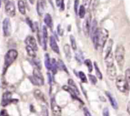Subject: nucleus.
Segmentation results:
<instances>
[{
    "label": "nucleus",
    "instance_id": "nucleus-33",
    "mask_svg": "<svg viewBox=\"0 0 130 116\" xmlns=\"http://www.w3.org/2000/svg\"><path fill=\"white\" fill-rule=\"evenodd\" d=\"M84 63L87 67V69H88V71L89 73L92 72V62L90 59H86L84 61Z\"/></svg>",
    "mask_w": 130,
    "mask_h": 116
},
{
    "label": "nucleus",
    "instance_id": "nucleus-18",
    "mask_svg": "<svg viewBox=\"0 0 130 116\" xmlns=\"http://www.w3.org/2000/svg\"><path fill=\"white\" fill-rule=\"evenodd\" d=\"M106 95L108 97V100H109L110 102L111 105H112V106L113 107V108H115V109H117V108H118V104H117V101L115 99L114 97H113L109 92H106Z\"/></svg>",
    "mask_w": 130,
    "mask_h": 116
},
{
    "label": "nucleus",
    "instance_id": "nucleus-41",
    "mask_svg": "<svg viewBox=\"0 0 130 116\" xmlns=\"http://www.w3.org/2000/svg\"><path fill=\"white\" fill-rule=\"evenodd\" d=\"M47 77H48V83H49V85H52V75L50 73H47Z\"/></svg>",
    "mask_w": 130,
    "mask_h": 116
},
{
    "label": "nucleus",
    "instance_id": "nucleus-4",
    "mask_svg": "<svg viewBox=\"0 0 130 116\" xmlns=\"http://www.w3.org/2000/svg\"><path fill=\"white\" fill-rule=\"evenodd\" d=\"M29 79L31 82L35 86H41L44 84V80H43V75L40 72V70L37 68L33 70L32 76L29 77Z\"/></svg>",
    "mask_w": 130,
    "mask_h": 116
},
{
    "label": "nucleus",
    "instance_id": "nucleus-32",
    "mask_svg": "<svg viewBox=\"0 0 130 116\" xmlns=\"http://www.w3.org/2000/svg\"><path fill=\"white\" fill-rule=\"evenodd\" d=\"M70 42H71V46H72V48H73L74 51H75V50L77 49V43H76V40L73 35L70 36Z\"/></svg>",
    "mask_w": 130,
    "mask_h": 116
},
{
    "label": "nucleus",
    "instance_id": "nucleus-12",
    "mask_svg": "<svg viewBox=\"0 0 130 116\" xmlns=\"http://www.w3.org/2000/svg\"><path fill=\"white\" fill-rule=\"evenodd\" d=\"M107 76H108V78L110 80H114L115 78H116V75H117V70H116V68L115 65L110 66V67H107Z\"/></svg>",
    "mask_w": 130,
    "mask_h": 116
},
{
    "label": "nucleus",
    "instance_id": "nucleus-10",
    "mask_svg": "<svg viewBox=\"0 0 130 116\" xmlns=\"http://www.w3.org/2000/svg\"><path fill=\"white\" fill-rule=\"evenodd\" d=\"M51 109L53 114L56 116H61V108L56 103L54 98L51 99Z\"/></svg>",
    "mask_w": 130,
    "mask_h": 116
},
{
    "label": "nucleus",
    "instance_id": "nucleus-11",
    "mask_svg": "<svg viewBox=\"0 0 130 116\" xmlns=\"http://www.w3.org/2000/svg\"><path fill=\"white\" fill-rule=\"evenodd\" d=\"M46 3L45 0H38L37 5V10L38 15L42 16L45 10Z\"/></svg>",
    "mask_w": 130,
    "mask_h": 116
},
{
    "label": "nucleus",
    "instance_id": "nucleus-26",
    "mask_svg": "<svg viewBox=\"0 0 130 116\" xmlns=\"http://www.w3.org/2000/svg\"><path fill=\"white\" fill-rule=\"evenodd\" d=\"M94 67L95 69V72H96V75L97 76L98 78H99L100 80H102L103 78V75H102V73L101 72V71L100 70V68L98 66V64L96 62L94 63Z\"/></svg>",
    "mask_w": 130,
    "mask_h": 116
},
{
    "label": "nucleus",
    "instance_id": "nucleus-19",
    "mask_svg": "<svg viewBox=\"0 0 130 116\" xmlns=\"http://www.w3.org/2000/svg\"><path fill=\"white\" fill-rule=\"evenodd\" d=\"M44 22L46 24V26H48L51 29L53 27V22H52V19L51 15L49 13H46L44 17Z\"/></svg>",
    "mask_w": 130,
    "mask_h": 116
},
{
    "label": "nucleus",
    "instance_id": "nucleus-44",
    "mask_svg": "<svg viewBox=\"0 0 130 116\" xmlns=\"http://www.w3.org/2000/svg\"><path fill=\"white\" fill-rule=\"evenodd\" d=\"M0 116H8V113H7L6 110H2L0 112Z\"/></svg>",
    "mask_w": 130,
    "mask_h": 116
},
{
    "label": "nucleus",
    "instance_id": "nucleus-23",
    "mask_svg": "<svg viewBox=\"0 0 130 116\" xmlns=\"http://www.w3.org/2000/svg\"><path fill=\"white\" fill-rule=\"evenodd\" d=\"M64 52L65 56L67 57V59L68 61H70L72 58V54H71V51H70V47L69 45L66 44L64 46Z\"/></svg>",
    "mask_w": 130,
    "mask_h": 116
},
{
    "label": "nucleus",
    "instance_id": "nucleus-46",
    "mask_svg": "<svg viewBox=\"0 0 130 116\" xmlns=\"http://www.w3.org/2000/svg\"><path fill=\"white\" fill-rule=\"evenodd\" d=\"M60 8H61V10H63L64 9V0H62V2H61V6H60Z\"/></svg>",
    "mask_w": 130,
    "mask_h": 116
},
{
    "label": "nucleus",
    "instance_id": "nucleus-15",
    "mask_svg": "<svg viewBox=\"0 0 130 116\" xmlns=\"http://www.w3.org/2000/svg\"><path fill=\"white\" fill-rule=\"evenodd\" d=\"M50 46L55 53L57 54H59V48L58 45H57L56 39L54 37H50Z\"/></svg>",
    "mask_w": 130,
    "mask_h": 116
},
{
    "label": "nucleus",
    "instance_id": "nucleus-21",
    "mask_svg": "<svg viewBox=\"0 0 130 116\" xmlns=\"http://www.w3.org/2000/svg\"><path fill=\"white\" fill-rule=\"evenodd\" d=\"M98 27H97V21L96 20H93L92 24H91V28H90V34L91 35V38H92L94 35L95 34L96 31H97Z\"/></svg>",
    "mask_w": 130,
    "mask_h": 116
},
{
    "label": "nucleus",
    "instance_id": "nucleus-34",
    "mask_svg": "<svg viewBox=\"0 0 130 116\" xmlns=\"http://www.w3.org/2000/svg\"><path fill=\"white\" fill-rule=\"evenodd\" d=\"M78 75H79L81 81L84 83H87V79L86 75H85V73L83 72H78Z\"/></svg>",
    "mask_w": 130,
    "mask_h": 116
},
{
    "label": "nucleus",
    "instance_id": "nucleus-47",
    "mask_svg": "<svg viewBox=\"0 0 130 116\" xmlns=\"http://www.w3.org/2000/svg\"><path fill=\"white\" fill-rule=\"evenodd\" d=\"M127 112H128L129 114L130 115V102H129L128 104H127Z\"/></svg>",
    "mask_w": 130,
    "mask_h": 116
},
{
    "label": "nucleus",
    "instance_id": "nucleus-14",
    "mask_svg": "<svg viewBox=\"0 0 130 116\" xmlns=\"http://www.w3.org/2000/svg\"><path fill=\"white\" fill-rule=\"evenodd\" d=\"M48 41V32L47 27L45 26L42 27V43H43V49H47V44Z\"/></svg>",
    "mask_w": 130,
    "mask_h": 116
},
{
    "label": "nucleus",
    "instance_id": "nucleus-13",
    "mask_svg": "<svg viewBox=\"0 0 130 116\" xmlns=\"http://www.w3.org/2000/svg\"><path fill=\"white\" fill-rule=\"evenodd\" d=\"M13 101L14 100H12V94H11V93H10V92H6L3 95L2 105V106L5 107V106L8 105L10 103L13 102Z\"/></svg>",
    "mask_w": 130,
    "mask_h": 116
},
{
    "label": "nucleus",
    "instance_id": "nucleus-16",
    "mask_svg": "<svg viewBox=\"0 0 130 116\" xmlns=\"http://www.w3.org/2000/svg\"><path fill=\"white\" fill-rule=\"evenodd\" d=\"M105 61L107 67H110V66L113 65V55L112 52L107 54L105 57Z\"/></svg>",
    "mask_w": 130,
    "mask_h": 116
},
{
    "label": "nucleus",
    "instance_id": "nucleus-1",
    "mask_svg": "<svg viewBox=\"0 0 130 116\" xmlns=\"http://www.w3.org/2000/svg\"><path fill=\"white\" fill-rule=\"evenodd\" d=\"M108 37V32L105 28H98L97 31L92 37V40L96 48H103L107 42Z\"/></svg>",
    "mask_w": 130,
    "mask_h": 116
},
{
    "label": "nucleus",
    "instance_id": "nucleus-37",
    "mask_svg": "<svg viewBox=\"0 0 130 116\" xmlns=\"http://www.w3.org/2000/svg\"><path fill=\"white\" fill-rule=\"evenodd\" d=\"M78 5H79V0H75L74 2V11L76 15H78Z\"/></svg>",
    "mask_w": 130,
    "mask_h": 116
},
{
    "label": "nucleus",
    "instance_id": "nucleus-24",
    "mask_svg": "<svg viewBox=\"0 0 130 116\" xmlns=\"http://www.w3.org/2000/svg\"><path fill=\"white\" fill-rule=\"evenodd\" d=\"M45 66L48 70L51 69V61L50 59L49 55L48 54H45Z\"/></svg>",
    "mask_w": 130,
    "mask_h": 116
},
{
    "label": "nucleus",
    "instance_id": "nucleus-22",
    "mask_svg": "<svg viewBox=\"0 0 130 116\" xmlns=\"http://www.w3.org/2000/svg\"><path fill=\"white\" fill-rule=\"evenodd\" d=\"M18 8L20 13L22 15L26 14V6L24 2L22 0H19L18 2Z\"/></svg>",
    "mask_w": 130,
    "mask_h": 116
},
{
    "label": "nucleus",
    "instance_id": "nucleus-3",
    "mask_svg": "<svg viewBox=\"0 0 130 116\" xmlns=\"http://www.w3.org/2000/svg\"><path fill=\"white\" fill-rule=\"evenodd\" d=\"M17 56H18V52L15 50L11 49L7 52L5 56V64L4 68H3L5 69V71L7 70V68L17 59Z\"/></svg>",
    "mask_w": 130,
    "mask_h": 116
},
{
    "label": "nucleus",
    "instance_id": "nucleus-31",
    "mask_svg": "<svg viewBox=\"0 0 130 116\" xmlns=\"http://www.w3.org/2000/svg\"><path fill=\"white\" fill-rule=\"evenodd\" d=\"M78 15L80 18L83 19L86 15V8L83 5H80L78 11Z\"/></svg>",
    "mask_w": 130,
    "mask_h": 116
},
{
    "label": "nucleus",
    "instance_id": "nucleus-35",
    "mask_svg": "<svg viewBox=\"0 0 130 116\" xmlns=\"http://www.w3.org/2000/svg\"><path fill=\"white\" fill-rule=\"evenodd\" d=\"M88 77L89 78L90 82H91V83L92 84L95 85L97 83V78H96V77H95L94 75H92L91 74H89Z\"/></svg>",
    "mask_w": 130,
    "mask_h": 116
},
{
    "label": "nucleus",
    "instance_id": "nucleus-27",
    "mask_svg": "<svg viewBox=\"0 0 130 116\" xmlns=\"http://www.w3.org/2000/svg\"><path fill=\"white\" fill-rule=\"evenodd\" d=\"M125 80H126V84H127L128 89H130V68L126 70L125 71Z\"/></svg>",
    "mask_w": 130,
    "mask_h": 116
},
{
    "label": "nucleus",
    "instance_id": "nucleus-43",
    "mask_svg": "<svg viewBox=\"0 0 130 116\" xmlns=\"http://www.w3.org/2000/svg\"><path fill=\"white\" fill-rule=\"evenodd\" d=\"M42 113V116H48V111H47V108L43 107Z\"/></svg>",
    "mask_w": 130,
    "mask_h": 116
},
{
    "label": "nucleus",
    "instance_id": "nucleus-25",
    "mask_svg": "<svg viewBox=\"0 0 130 116\" xmlns=\"http://www.w3.org/2000/svg\"><path fill=\"white\" fill-rule=\"evenodd\" d=\"M57 68L60 70L64 71V72H66L67 73H68V70H67V67L64 64V63H63L61 59H59L58 61H57Z\"/></svg>",
    "mask_w": 130,
    "mask_h": 116
},
{
    "label": "nucleus",
    "instance_id": "nucleus-39",
    "mask_svg": "<svg viewBox=\"0 0 130 116\" xmlns=\"http://www.w3.org/2000/svg\"><path fill=\"white\" fill-rule=\"evenodd\" d=\"M103 116H110L109 115V111H108V109L107 108H104L103 111Z\"/></svg>",
    "mask_w": 130,
    "mask_h": 116
},
{
    "label": "nucleus",
    "instance_id": "nucleus-42",
    "mask_svg": "<svg viewBox=\"0 0 130 116\" xmlns=\"http://www.w3.org/2000/svg\"><path fill=\"white\" fill-rule=\"evenodd\" d=\"M57 31H58V34L59 35L62 36V33H63V31L61 29V25L59 24L58 26H57Z\"/></svg>",
    "mask_w": 130,
    "mask_h": 116
},
{
    "label": "nucleus",
    "instance_id": "nucleus-17",
    "mask_svg": "<svg viewBox=\"0 0 130 116\" xmlns=\"http://www.w3.org/2000/svg\"><path fill=\"white\" fill-rule=\"evenodd\" d=\"M68 87H69V88H70V89H72V90L74 92L77 96L79 95L80 94L79 90H78V89L77 88V86H76L75 84L74 81L70 78V79H69L68 80Z\"/></svg>",
    "mask_w": 130,
    "mask_h": 116
},
{
    "label": "nucleus",
    "instance_id": "nucleus-38",
    "mask_svg": "<svg viewBox=\"0 0 130 116\" xmlns=\"http://www.w3.org/2000/svg\"><path fill=\"white\" fill-rule=\"evenodd\" d=\"M91 1H92V0H83V5H82L85 7L86 9H87V8H89V7H90Z\"/></svg>",
    "mask_w": 130,
    "mask_h": 116
},
{
    "label": "nucleus",
    "instance_id": "nucleus-9",
    "mask_svg": "<svg viewBox=\"0 0 130 116\" xmlns=\"http://www.w3.org/2000/svg\"><path fill=\"white\" fill-rule=\"evenodd\" d=\"M25 43L26 46L31 47L35 51H38V45H37V41L35 38L32 36H28L25 40Z\"/></svg>",
    "mask_w": 130,
    "mask_h": 116
},
{
    "label": "nucleus",
    "instance_id": "nucleus-29",
    "mask_svg": "<svg viewBox=\"0 0 130 116\" xmlns=\"http://www.w3.org/2000/svg\"><path fill=\"white\" fill-rule=\"evenodd\" d=\"M26 50L27 51V53L29 56L32 57V58H35L36 56H37V54H36V52L35 50H33L31 47H28V46H26Z\"/></svg>",
    "mask_w": 130,
    "mask_h": 116
},
{
    "label": "nucleus",
    "instance_id": "nucleus-30",
    "mask_svg": "<svg viewBox=\"0 0 130 116\" xmlns=\"http://www.w3.org/2000/svg\"><path fill=\"white\" fill-rule=\"evenodd\" d=\"M75 58H76V59L77 60V61H78V63H80V64L82 63V62H83L84 56H83L82 52H81V51H80V50H78V51H77V52H76Z\"/></svg>",
    "mask_w": 130,
    "mask_h": 116
},
{
    "label": "nucleus",
    "instance_id": "nucleus-2",
    "mask_svg": "<svg viewBox=\"0 0 130 116\" xmlns=\"http://www.w3.org/2000/svg\"><path fill=\"white\" fill-rule=\"evenodd\" d=\"M115 58L118 66L122 69L124 64L125 59V48L122 45H119L116 48L115 51Z\"/></svg>",
    "mask_w": 130,
    "mask_h": 116
},
{
    "label": "nucleus",
    "instance_id": "nucleus-45",
    "mask_svg": "<svg viewBox=\"0 0 130 116\" xmlns=\"http://www.w3.org/2000/svg\"><path fill=\"white\" fill-rule=\"evenodd\" d=\"M61 2H62V0H56V3L57 7H60V6H61Z\"/></svg>",
    "mask_w": 130,
    "mask_h": 116
},
{
    "label": "nucleus",
    "instance_id": "nucleus-5",
    "mask_svg": "<svg viewBox=\"0 0 130 116\" xmlns=\"http://www.w3.org/2000/svg\"><path fill=\"white\" fill-rule=\"evenodd\" d=\"M116 85L119 91L122 93H126L129 90L125 78L122 75H119L116 77Z\"/></svg>",
    "mask_w": 130,
    "mask_h": 116
},
{
    "label": "nucleus",
    "instance_id": "nucleus-40",
    "mask_svg": "<svg viewBox=\"0 0 130 116\" xmlns=\"http://www.w3.org/2000/svg\"><path fill=\"white\" fill-rule=\"evenodd\" d=\"M84 112L85 116H92L91 113L89 112V110L87 108H84Z\"/></svg>",
    "mask_w": 130,
    "mask_h": 116
},
{
    "label": "nucleus",
    "instance_id": "nucleus-6",
    "mask_svg": "<svg viewBox=\"0 0 130 116\" xmlns=\"http://www.w3.org/2000/svg\"><path fill=\"white\" fill-rule=\"evenodd\" d=\"M5 9L7 15L13 17L15 15V7L12 0H5Z\"/></svg>",
    "mask_w": 130,
    "mask_h": 116
},
{
    "label": "nucleus",
    "instance_id": "nucleus-20",
    "mask_svg": "<svg viewBox=\"0 0 130 116\" xmlns=\"http://www.w3.org/2000/svg\"><path fill=\"white\" fill-rule=\"evenodd\" d=\"M34 96L36 98H37L38 100L40 101V102H45L46 101L45 98V96L43 94V93H42L41 91L37 89L34 91Z\"/></svg>",
    "mask_w": 130,
    "mask_h": 116
},
{
    "label": "nucleus",
    "instance_id": "nucleus-7",
    "mask_svg": "<svg viewBox=\"0 0 130 116\" xmlns=\"http://www.w3.org/2000/svg\"><path fill=\"white\" fill-rule=\"evenodd\" d=\"M91 15L90 14H87L86 17L84 21L83 22V26H82V29L84 35L86 37H88L90 34V28H91Z\"/></svg>",
    "mask_w": 130,
    "mask_h": 116
},
{
    "label": "nucleus",
    "instance_id": "nucleus-8",
    "mask_svg": "<svg viewBox=\"0 0 130 116\" xmlns=\"http://www.w3.org/2000/svg\"><path fill=\"white\" fill-rule=\"evenodd\" d=\"M3 34L5 37H8L10 35L11 31H12V26H11L10 20L8 18L5 19L3 22Z\"/></svg>",
    "mask_w": 130,
    "mask_h": 116
},
{
    "label": "nucleus",
    "instance_id": "nucleus-28",
    "mask_svg": "<svg viewBox=\"0 0 130 116\" xmlns=\"http://www.w3.org/2000/svg\"><path fill=\"white\" fill-rule=\"evenodd\" d=\"M57 63L55 59H52L51 60V70L54 74H56L57 71Z\"/></svg>",
    "mask_w": 130,
    "mask_h": 116
},
{
    "label": "nucleus",
    "instance_id": "nucleus-36",
    "mask_svg": "<svg viewBox=\"0 0 130 116\" xmlns=\"http://www.w3.org/2000/svg\"><path fill=\"white\" fill-rule=\"evenodd\" d=\"M26 22H27V24L29 25L30 28L32 29V31H35V26H34V24L32 23V21H31L29 18H27L26 19Z\"/></svg>",
    "mask_w": 130,
    "mask_h": 116
}]
</instances>
